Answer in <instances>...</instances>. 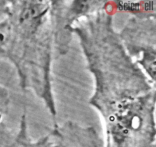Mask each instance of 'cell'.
Segmentation results:
<instances>
[]
</instances>
